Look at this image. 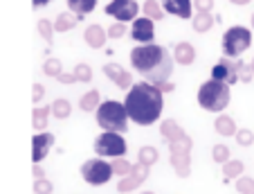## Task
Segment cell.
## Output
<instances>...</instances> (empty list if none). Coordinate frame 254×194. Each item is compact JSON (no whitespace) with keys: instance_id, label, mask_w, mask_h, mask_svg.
Instances as JSON below:
<instances>
[{"instance_id":"obj_42","label":"cell","mask_w":254,"mask_h":194,"mask_svg":"<svg viewBox=\"0 0 254 194\" xmlns=\"http://www.w3.org/2000/svg\"><path fill=\"white\" fill-rule=\"evenodd\" d=\"M48 2H50V0H32V5H34V7H45Z\"/></svg>"},{"instance_id":"obj_41","label":"cell","mask_w":254,"mask_h":194,"mask_svg":"<svg viewBox=\"0 0 254 194\" xmlns=\"http://www.w3.org/2000/svg\"><path fill=\"white\" fill-rule=\"evenodd\" d=\"M158 88H160V91L171 93V91H173V84H171V82H162V84H158Z\"/></svg>"},{"instance_id":"obj_45","label":"cell","mask_w":254,"mask_h":194,"mask_svg":"<svg viewBox=\"0 0 254 194\" xmlns=\"http://www.w3.org/2000/svg\"><path fill=\"white\" fill-rule=\"evenodd\" d=\"M250 68H252V70H254V59H252V63H250Z\"/></svg>"},{"instance_id":"obj_28","label":"cell","mask_w":254,"mask_h":194,"mask_svg":"<svg viewBox=\"0 0 254 194\" xmlns=\"http://www.w3.org/2000/svg\"><path fill=\"white\" fill-rule=\"evenodd\" d=\"M72 77L77 79V82L88 84L92 79V68L88 66V63H77V66H74V70H72Z\"/></svg>"},{"instance_id":"obj_27","label":"cell","mask_w":254,"mask_h":194,"mask_svg":"<svg viewBox=\"0 0 254 194\" xmlns=\"http://www.w3.org/2000/svg\"><path fill=\"white\" fill-rule=\"evenodd\" d=\"M137 163H142L146 167H153L158 163V149L155 147H142L137 151Z\"/></svg>"},{"instance_id":"obj_39","label":"cell","mask_w":254,"mask_h":194,"mask_svg":"<svg viewBox=\"0 0 254 194\" xmlns=\"http://www.w3.org/2000/svg\"><path fill=\"white\" fill-rule=\"evenodd\" d=\"M34 179H45V172H43V167L34 165Z\"/></svg>"},{"instance_id":"obj_32","label":"cell","mask_w":254,"mask_h":194,"mask_svg":"<svg viewBox=\"0 0 254 194\" xmlns=\"http://www.w3.org/2000/svg\"><path fill=\"white\" fill-rule=\"evenodd\" d=\"M211 158L216 160V163H227L230 160V149H227L225 145H214V149H211Z\"/></svg>"},{"instance_id":"obj_8","label":"cell","mask_w":254,"mask_h":194,"mask_svg":"<svg viewBox=\"0 0 254 194\" xmlns=\"http://www.w3.org/2000/svg\"><path fill=\"white\" fill-rule=\"evenodd\" d=\"M81 176H83V181L90 185H104L111 181L113 167H111V163H106V160H101V158H92V160H86L81 165Z\"/></svg>"},{"instance_id":"obj_16","label":"cell","mask_w":254,"mask_h":194,"mask_svg":"<svg viewBox=\"0 0 254 194\" xmlns=\"http://www.w3.org/2000/svg\"><path fill=\"white\" fill-rule=\"evenodd\" d=\"M83 39H86V43L90 45L92 50H101L108 36H106V29L101 27V25L92 23V25H88V27H86V32H83Z\"/></svg>"},{"instance_id":"obj_4","label":"cell","mask_w":254,"mask_h":194,"mask_svg":"<svg viewBox=\"0 0 254 194\" xmlns=\"http://www.w3.org/2000/svg\"><path fill=\"white\" fill-rule=\"evenodd\" d=\"M230 86L225 82H218V79H209L198 88V104L211 113L225 111L230 104Z\"/></svg>"},{"instance_id":"obj_33","label":"cell","mask_w":254,"mask_h":194,"mask_svg":"<svg viewBox=\"0 0 254 194\" xmlns=\"http://www.w3.org/2000/svg\"><path fill=\"white\" fill-rule=\"evenodd\" d=\"M236 142H239L241 147H250L254 142V133L250 131V129H236Z\"/></svg>"},{"instance_id":"obj_6","label":"cell","mask_w":254,"mask_h":194,"mask_svg":"<svg viewBox=\"0 0 254 194\" xmlns=\"http://www.w3.org/2000/svg\"><path fill=\"white\" fill-rule=\"evenodd\" d=\"M250 45H252V32H250L248 27L236 25V27H230L225 34H223V54L230 59L241 57Z\"/></svg>"},{"instance_id":"obj_34","label":"cell","mask_w":254,"mask_h":194,"mask_svg":"<svg viewBox=\"0 0 254 194\" xmlns=\"http://www.w3.org/2000/svg\"><path fill=\"white\" fill-rule=\"evenodd\" d=\"M39 34L43 36V39L48 41V43L52 41V36H54V27H52V23H50L48 18H41V20H39Z\"/></svg>"},{"instance_id":"obj_14","label":"cell","mask_w":254,"mask_h":194,"mask_svg":"<svg viewBox=\"0 0 254 194\" xmlns=\"http://www.w3.org/2000/svg\"><path fill=\"white\" fill-rule=\"evenodd\" d=\"M54 145V136L52 133H36L32 140V160H34V165H39L41 160L48 156L50 147Z\"/></svg>"},{"instance_id":"obj_36","label":"cell","mask_w":254,"mask_h":194,"mask_svg":"<svg viewBox=\"0 0 254 194\" xmlns=\"http://www.w3.org/2000/svg\"><path fill=\"white\" fill-rule=\"evenodd\" d=\"M124 34H126V25L120 23V20H117L115 25H111V27H108V32H106V36H111V39H122Z\"/></svg>"},{"instance_id":"obj_17","label":"cell","mask_w":254,"mask_h":194,"mask_svg":"<svg viewBox=\"0 0 254 194\" xmlns=\"http://www.w3.org/2000/svg\"><path fill=\"white\" fill-rule=\"evenodd\" d=\"M173 61H178L180 66H191V63L196 61V50H193V45L189 43V41L176 43V48H173Z\"/></svg>"},{"instance_id":"obj_9","label":"cell","mask_w":254,"mask_h":194,"mask_svg":"<svg viewBox=\"0 0 254 194\" xmlns=\"http://www.w3.org/2000/svg\"><path fill=\"white\" fill-rule=\"evenodd\" d=\"M245 63L243 61H232L230 57H223L221 61L216 63L214 68H211V79H218V82H225L227 86L230 84H236L241 77V70H243Z\"/></svg>"},{"instance_id":"obj_7","label":"cell","mask_w":254,"mask_h":194,"mask_svg":"<svg viewBox=\"0 0 254 194\" xmlns=\"http://www.w3.org/2000/svg\"><path fill=\"white\" fill-rule=\"evenodd\" d=\"M95 151L104 158H122L126 154V140L115 131H106L95 140Z\"/></svg>"},{"instance_id":"obj_38","label":"cell","mask_w":254,"mask_h":194,"mask_svg":"<svg viewBox=\"0 0 254 194\" xmlns=\"http://www.w3.org/2000/svg\"><path fill=\"white\" fill-rule=\"evenodd\" d=\"M32 93H34V97H32V99H34V104L39 106V102H41V99H43V95H45V88L41 86V84H34V86H32Z\"/></svg>"},{"instance_id":"obj_20","label":"cell","mask_w":254,"mask_h":194,"mask_svg":"<svg viewBox=\"0 0 254 194\" xmlns=\"http://www.w3.org/2000/svg\"><path fill=\"white\" fill-rule=\"evenodd\" d=\"M67 7H70V11L77 18H81V16L90 14L92 9L97 7V0H67Z\"/></svg>"},{"instance_id":"obj_15","label":"cell","mask_w":254,"mask_h":194,"mask_svg":"<svg viewBox=\"0 0 254 194\" xmlns=\"http://www.w3.org/2000/svg\"><path fill=\"white\" fill-rule=\"evenodd\" d=\"M162 7L167 14L180 16V18H191L193 14L191 0H162Z\"/></svg>"},{"instance_id":"obj_10","label":"cell","mask_w":254,"mask_h":194,"mask_svg":"<svg viewBox=\"0 0 254 194\" xmlns=\"http://www.w3.org/2000/svg\"><path fill=\"white\" fill-rule=\"evenodd\" d=\"M149 174H151V167L142 165V163H137V165H130V172L126 176H122L120 185H117L120 194H130L135 188H139L144 181L149 179Z\"/></svg>"},{"instance_id":"obj_11","label":"cell","mask_w":254,"mask_h":194,"mask_svg":"<svg viewBox=\"0 0 254 194\" xmlns=\"http://www.w3.org/2000/svg\"><path fill=\"white\" fill-rule=\"evenodd\" d=\"M139 11V5L135 0H113L106 5V14L108 16H115L120 23H126V20H135Z\"/></svg>"},{"instance_id":"obj_40","label":"cell","mask_w":254,"mask_h":194,"mask_svg":"<svg viewBox=\"0 0 254 194\" xmlns=\"http://www.w3.org/2000/svg\"><path fill=\"white\" fill-rule=\"evenodd\" d=\"M57 79H59V82H63V84H72V82H74V77H72V75H63V73L59 75Z\"/></svg>"},{"instance_id":"obj_22","label":"cell","mask_w":254,"mask_h":194,"mask_svg":"<svg viewBox=\"0 0 254 194\" xmlns=\"http://www.w3.org/2000/svg\"><path fill=\"white\" fill-rule=\"evenodd\" d=\"M50 120V106H34L32 111V124L36 131H43Z\"/></svg>"},{"instance_id":"obj_37","label":"cell","mask_w":254,"mask_h":194,"mask_svg":"<svg viewBox=\"0 0 254 194\" xmlns=\"http://www.w3.org/2000/svg\"><path fill=\"white\" fill-rule=\"evenodd\" d=\"M191 7H196L198 11H211L214 0H191Z\"/></svg>"},{"instance_id":"obj_1","label":"cell","mask_w":254,"mask_h":194,"mask_svg":"<svg viewBox=\"0 0 254 194\" xmlns=\"http://www.w3.org/2000/svg\"><path fill=\"white\" fill-rule=\"evenodd\" d=\"M162 106H164L162 91L149 82L133 84L128 88V95H126V102H124L126 115L135 124H142V126L155 124L160 120V115H162Z\"/></svg>"},{"instance_id":"obj_18","label":"cell","mask_w":254,"mask_h":194,"mask_svg":"<svg viewBox=\"0 0 254 194\" xmlns=\"http://www.w3.org/2000/svg\"><path fill=\"white\" fill-rule=\"evenodd\" d=\"M214 129H216V133H221V136H234L236 122L232 115H218L214 120Z\"/></svg>"},{"instance_id":"obj_24","label":"cell","mask_w":254,"mask_h":194,"mask_svg":"<svg viewBox=\"0 0 254 194\" xmlns=\"http://www.w3.org/2000/svg\"><path fill=\"white\" fill-rule=\"evenodd\" d=\"M50 113H52L57 120H65V117H70L72 115V104L67 102V99H54L52 102V106H50Z\"/></svg>"},{"instance_id":"obj_31","label":"cell","mask_w":254,"mask_h":194,"mask_svg":"<svg viewBox=\"0 0 254 194\" xmlns=\"http://www.w3.org/2000/svg\"><path fill=\"white\" fill-rule=\"evenodd\" d=\"M236 192L254 194V179H250V176H239V179H236Z\"/></svg>"},{"instance_id":"obj_26","label":"cell","mask_w":254,"mask_h":194,"mask_svg":"<svg viewBox=\"0 0 254 194\" xmlns=\"http://www.w3.org/2000/svg\"><path fill=\"white\" fill-rule=\"evenodd\" d=\"M142 9H144V16L151 18V20H162L164 18V9H162V5H160L158 0H146Z\"/></svg>"},{"instance_id":"obj_21","label":"cell","mask_w":254,"mask_h":194,"mask_svg":"<svg viewBox=\"0 0 254 194\" xmlns=\"http://www.w3.org/2000/svg\"><path fill=\"white\" fill-rule=\"evenodd\" d=\"M101 104V95H99V91H88L86 95L79 99V108L81 111H86V113H92V111H97V106Z\"/></svg>"},{"instance_id":"obj_13","label":"cell","mask_w":254,"mask_h":194,"mask_svg":"<svg viewBox=\"0 0 254 194\" xmlns=\"http://www.w3.org/2000/svg\"><path fill=\"white\" fill-rule=\"evenodd\" d=\"M104 75L111 79V82H115V86L122 88V91H128V88L133 86V77H130V73H126L122 66H117V63H106Z\"/></svg>"},{"instance_id":"obj_2","label":"cell","mask_w":254,"mask_h":194,"mask_svg":"<svg viewBox=\"0 0 254 194\" xmlns=\"http://www.w3.org/2000/svg\"><path fill=\"white\" fill-rule=\"evenodd\" d=\"M130 63L146 82L158 86L162 82H169L176 61L167 48L155 43H144L130 50Z\"/></svg>"},{"instance_id":"obj_23","label":"cell","mask_w":254,"mask_h":194,"mask_svg":"<svg viewBox=\"0 0 254 194\" xmlns=\"http://www.w3.org/2000/svg\"><path fill=\"white\" fill-rule=\"evenodd\" d=\"M77 16L72 14V11H65V14H59L57 16V23H52L54 32H70L74 25H77Z\"/></svg>"},{"instance_id":"obj_43","label":"cell","mask_w":254,"mask_h":194,"mask_svg":"<svg viewBox=\"0 0 254 194\" xmlns=\"http://www.w3.org/2000/svg\"><path fill=\"white\" fill-rule=\"evenodd\" d=\"M230 2H232V5H241V7H243V5H250V0H230Z\"/></svg>"},{"instance_id":"obj_25","label":"cell","mask_w":254,"mask_h":194,"mask_svg":"<svg viewBox=\"0 0 254 194\" xmlns=\"http://www.w3.org/2000/svg\"><path fill=\"white\" fill-rule=\"evenodd\" d=\"M243 170H245V165L241 160H227V163H223V176H225V181L243 176Z\"/></svg>"},{"instance_id":"obj_44","label":"cell","mask_w":254,"mask_h":194,"mask_svg":"<svg viewBox=\"0 0 254 194\" xmlns=\"http://www.w3.org/2000/svg\"><path fill=\"white\" fill-rule=\"evenodd\" d=\"M250 23H252V27H254V14H252V18H250Z\"/></svg>"},{"instance_id":"obj_3","label":"cell","mask_w":254,"mask_h":194,"mask_svg":"<svg viewBox=\"0 0 254 194\" xmlns=\"http://www.w3.org/2000/svg\"><path fill=\"white\" fill-rule=\"evenodd\" d=\"M160 133L169 142V151H171V167L180 179H187L191 174V138L187 136L183 126L176 120H164L160 124Z\"/></svg>"},{"instance_id":"obj_46","label":"cell","mask_w":254,"mask_h":194,"mask_svg":"<svg viewBox=\"0 0 254 194\" xmlns=\"http://www.w3.org/2000/svg\"><path fill=\"white\" fill-rule=\"evenodd\" d=\"M142 194H153V192H142Z\"/></svg>"},{"instance_id":"obj_12","label":"cell","mask_w":254,"mask_h":194,"mask_svg":"<svg viewBox=\"0 0 254 194\" xmlns=\"http://www.w3.org/2000/svg\"><path fill=\"white\" fill-rule=\"evenodd\" d=\"M130 36L139 43H151L155 36V27H153V20L142 16V18H135L133 25H130Z\"/></svg>"},{"instance_id":"obj_19","label":"cell","mask_w":254,"mask_h":194,"mask_svg":"<svg viewBox=\"0 0 254 194\" xmlns=\"http://www.w3.org/2000/svg\"><path fill=\"white\" fill-rule=\"evenodd\" d=\"M216 18L211 16V11H198L196 16H193V29H196L198 34H205V32H209L211 27H214Z\"/></svg>"},{"instance_id":"obj_35","label":"cell","mask_w":254,"mask_h":194,"mask_svg":"<svg viewBox=\"0 0 254 194\" xmlns=\"http://www.w3.org/2000/svg\"><path fill=\"white\" fill-rule=\"evenodd\" d=\"M34 192L36 194H52V183L48 179H36L34 181Z\"/></svg>"},{"instance_id":"obj_29","label":"cell","mask_w":254,"mask_h":194,"mask_svg":"<svg viewBox=\"0 0 254 194\" xmlns=\"http://www.w3.org/2000/svg\"><path fill=\"white\" fill-rule=\"evenodd\" d=\"M43 73L48 75V77H59V75L63 73V63L59 61V59H48V61L43 63Z\"/></svg>"},{"instance_id":"obj_30","label":"cell","mask_w":254,"mask_h":194,"mask_svg":"<svg viewBox=\"0 0 254 194\" xmlns=\"http://www.w3.org/2000/svg\"><path fill=\"white\" fill-rule=\"evenodd\" d=\"M111 167H113V174H117V176H126L130 172V163L124 156H122V158H113Z\"/></svg>"},{"instance_id":"obj_5","label":"cell","mask_w":254,"mask_h":194,"mask_svg":"<svg viewBox=\"0 0 254 194\" xmlns=\"http://www.w3.org/2000/svg\"><path fill=\"white\" fill-rule=\"evenodd\" d=\"M126 108L120 102H104L97 106V124L104 131H115V133H124L126 131Z\"/></svg>"}]
</instances>
